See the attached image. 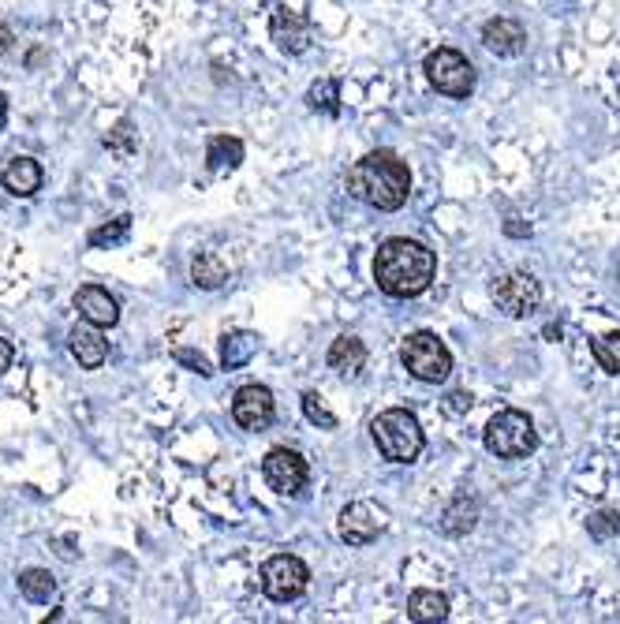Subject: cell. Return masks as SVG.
Here are the masks:
<instances>
[{"instance_id": "obj_1", "label": "cell", "mask_w": 620, "mask_h": 624, "mask_svg": "<svg viewBox=\"0 0 620 624\" xmlns=\"http://www.w3.org/2000/svg\"><path fill=\"white\" fill-rule=\"evenodd\" d=\"M434 251L408 236H389L374 251V284L393 299H415L434 284Z\"/></svg>"}, {"instance_id": "obj_2", "label": "cell", "mask_w": 620, "mask_h": 624, "mask_svg": "<svg viewBox=\"0 0 620 624\" xmlns=\"http://www.w3.org/2000/svg\"><path fill=\"white\" fill-rule=\"evenodd\" d=\"M348 195L370 210L396 213L411 199V172L393 150H374L348 169Z\"/></svg>"}, {"instance_id": "obj_3", "label": "cell", "mask_w": 620, "mask_h": 624, "mask_svg": "<svg viewBox=\"0 0 620 624\" xmlns=\"http://www.w3.org/2000/svg\"><path fill=\"white\" fill-rule=\"evenodd\" d=\"M370 438H374V449L381 453V460H389V464H411V460H419L423 453V426L415 419V412L408 408H389V412L374 415V423H370Z\"/></svg>"}, {"instance_id": "obj_4", "label": "cell", "mask_w": 620, "mask_h": 624, "mask_svg": "<svg viewBox=\"0 0 620 624\" xmlns=\"http://www.w3.org/2000/svg\"><path fill=\"white\" fill-rule=\"evenodd\" d=\"M482 445H486V453L497 456V460H520V456H531L538 449V430L527 412L505 408V412H497L494 419L486 423Z\"/></svg>"}, {"instance_id": "obj_5", "label": "cell", "mask_w": 620, "mask_h": 624, "mask_svg": "<svg viewBox=\"0 0 620 624\" xmlns=\"http://www.w3.org/2000/svg\"><path fill=\"white\" fill-rule=\"evenodd\" d=\"M400 363H404V370L415 382L423 385L445 382L452 374V352L430 329H419V333H411L408 341L400 344Z\"/></svg>"}, {"instance_id": "obj_6", "label": "cell", "mask_w": 620, "mask_h": 624, "mask_svg": "<svg viewBox=\"0 0 620 624\" xmlns=\"http://www.w3.org/2000/svg\"><path fill=\"white\" fill-rule=\"evenodd\" d=\"M423 71H426V83L434 86L437 94H445V98L464 101V98H471V90H475V64H471L460 49L441 45L434 53H426Z\"/></svg>"}, {"instance_id": "obj_7", "label": "cell", "mask_w": 620, "mask_h": 624, "mask_svg": "<svg viewBox=\"0 0 620 624\" xmlns=\"http://www.w3.org/2000/svg\"><path fill=\"white\" fill-rule=\"evenodd\" d=\"M258 583H262L266 598H273V602H296V598L307 595L310 568H307V561H299L296 554H277L262 565Z\"/></svg>"}, {"instance_id": "obj_8", "label": "cell", "mask_w": 620, "mask_h": 624, "mask_svg": "<svg viewBox=\"0 0 620 624\" xmlns=\"http://www.w3.org/2000/svg\"><path fill=\"white\" fill-rule=\"evenodd\" d=\"M490 296H494L497 311L508 314V318H527V314L538 311L542 303V284L531 273H505L490 284Z\"/></svg>"}, {"instance_id": "obj_9", "label": "cell", "mask_w": 620, "mask_h": 624, "mask_svg": "<svg viewBox=\"0 0 620 624\" xmlns=\"http://www.w3.org/2000/svg\"><path fill=\"white\" fill-rule=\"evenodd\" d=\"M269 38L277 42L281 53L299 57V53H307L310 42H314V23H310V15L303 12V8L281 0V4L273 8V15H269Z\"/></svg>"}, {"instance_id": "obj_10", "label": "cell", "mask_w": 620, "mask_h": 624, "mask_svg": "<svg viewBox=\"0 0 620 624\" xmlns=\"http://www.w3.org/2000/svg\"><path fill=\"white\" fill-rule=\"evenodd\" d=\"M262 479H266V486L273 494L296 497V494H303V486H307L310 468H307V460H303V453L281 445V449H269L266 460H262Z\"/></svg>"}, {"instance_id": "obj_11", "label": "cell", "mask_w": 620, "mask_h": 624, "mask_svg": "<svg viewBox=\"0 0 620 624\" xmlns=\"http://www.w3.org/2000/svg\"><path fill=\"white\" fill-rule=\"evenodd\" d=\"M385 531V512L367 505V501H355V505H344L337 516V535L340 542L348 546H370Z\"/></svg>"}, {"instance_id": "obj_12", "label": "cell", "mask_w": 620, "mask_h": 624, "mask_svg": "<svg viewBox=\"0 0 620 624\" xmlns=\"http://www.w3.org/2000/svg\"><path fill=\"white\" fill-rule=\"evenodd\" d=\"M277 415V404H273V393L266 385H243L232 397V419L243 426V430H266Z\"/></svg>"}, {"instance_id": "obj_13", "label": "cell", "mask_w": 620, "mask_h": 624, "mask_svg": "<svg viewBox=\"0 0 620 624\" xmlns=\"http://www.w3.org/2000/svg\"><path fill=\"white\" fill-rule=\"evenodd\" d=\"M68 352L71 359L79 363L83 370H98L105 359H109V341L101 337V326H94V322H79V326H71L68 333Z\"/></svg>"}, {"instance_id": "obj_14", "label": "cell", "mask_w": 620, "mask_h": 624, "mask_svg": "<svg viewBox=\"0 0 620 624\" xmlns=\"http://www.w3.org/2000/svg\"><path fill=\"white\" fill-rule=\"evenodd\" d=\"M482 45H486L494 57L512 60L527 49V30H523V23H516V19L497 15V19H490V23L482 27Z\"/></svg>"}, {"instance_id": "obj_15", "label": "cell", "mask_w": 620, "mask_h": 624, "mask_svg": "<svg viewBox=\"0 0 620 624\" xmlns=\"http://www.w3.org/2000/svg\"><path fill=\"white\" fill-rule=\"evenodd\" d=\"M75 311L79 318L86 322H94V326L109 329L120 322V303L109 296V288H101V284H83L79 292H75Z\"/></svg>"}, {"instance_id": "obj_16", "label": "cell", "mask_w": 620, "mask_h": 624, "mask_svg": "<svg viewBox=\"0 0 620 624\" xmlns=\"http://www.w3.org/2000/svg\"><path fill=\"white\" fill-rule=\"evenodd\" d=\"M42 180H45L42 165L27 154L12 157V161H8V169H4V176H0L4 191L15 195V199H30V195H38V191H42Z\"/></svg>"}, {"instance_id": "obj_17", "label": "cell", "mask_w": 620, "mask_h": 624, "mask_svg": "<svg viewBox=\"0 0 620 624\" xmlns=\"http://www.w3.org/2000/svg\"><path fill=\"white\" fill-rule=\"evenodd\" d=\"M475 524H479V497L467 494V490L452 494V501L441 512V531L452 535V539H460L467 531H475Z\"/></svg>"}, {"instance_id": "obj_18", "label": "cell", "mask_w": 620, "mask_h": 624, "mask_svg": "<svg viewBox=\"0 0 620 624\" xmlns=\"http://www.w3.org/2000/svg\"><path fill=\"white\" fill-rule=\"evenodd\" d=\"M325 363H329V370L344 374V378H355L359 370L367 367V344L359 341V337H352V333H344V337H337V341L329 344Z\"/></svg>"}, {"instance_id": "obj_19", "label": "cell", "mask_w": 620, "mask_h": 624, "mask_svg": "<svg viewBox=\"0 0 620 624\" xmlns=\"http://www.w3.org/2000/svg\"><path fill=\"white\" fill-rule=\"evenodd\" d=\"M254 355H258V333L236 329V333H225V337H221V367L225 370L247 367Z\"/></svg>"}, {"instance_id": "obj_20", "label": "cell", "mask_w": 620, "mask_h": 624, "mask_svg": "<svg viewBox=\"0 0 620 624\" xmlns=\"http://www.w3.org/2000/svg\"><path fill=\"white\" fill-rule=\"evenodd\" d=\"M243 142L236 139V135H213L210 142H206V165H210V172H232L243 165Z\"/></svg>"}, {"instance_id": "obj_21", "label": "cell", "mask_w": 620, "mask_h": 624, "mask_svg": "<svg viewBox=\"0 0 620 624\" xmlns=\"http://www.w3.org/2000/svg\"><path fill=\"white\" fill-rule=\"evenodd\" d=\"M408 617L419 624H437L449 617V598L441 591H411L408 595Z\"/></svg>"}, {"instance_id": "obj_22", "label": "cell", "mask_w": 620, "mask_h": 624, "mask_svg": "<svg viewBox=\"0 0 620 624\" xmlns=\"http://www.w3.org/2000/svg\"><path fill=\"white\" fill-rule=\"evenodd\" d=\"M191 284L202 292H217L221 284H228V266L221 262V255L202 251V255L191 258Z\"/></svg>"}, {"instance_id": "obj_23", "label": "cell", "mask_w": 620, "mask_h": 624, "mask_svg": "<svg viewBox=\"0 0 620 624\" xmlns=\"http://www.w3.org/2000/svg\"><path fill=\"white\" fill-rule=\"evenodd\" d=\"M19 591L27 602H53L57 598V580H53V572L49 568H23L19 572Z\"/></svg>"}, {"instance_id": "obj_24", "label": "cell", "mask_w": 620, "mask_h": 624, "mask_svg": "<svg viewBox=\"0 0 620 624\" xmlns=\"http://www.w3.org/2000/svg\"><path fill=\"white\" fill-rule=\"evenodd\" d=\"M591 355H594V363L606 370V374L620 378V329H613V333H602V337H594V341H591Z\"/></svg>"}, {"instance_id": "obj_25", "label": "cell", "mask_w": 620, "mask_h": 624, "mask_svg": "<svg viewBox=\"0 0 620 624\" xmlns=\"http://www.w3.org/2000/svg\"><path fill=\"white\" fill-rule=\"evenodd\" d=\"M307 101L314 113L340 116V83L337 79H318V83L307 90Z\"/></svg>"}, {"instance_id": "obj_26", "label": "cell", "mask_w": 620, "mask_h": 624, "mask_svg": "<svg viewBox=\"0 0 620 624\" xmlns=\"http://www.w3.org/2000/svg\"><path fill=\"white\" fill-rule=\"evenodd\" d=\"M127 236H131V213H120V217H116V221H109V225H101V228H94V232H90V247H120V243L127 240Z\"/></svg>"}, {"instance_id": "obj_27", "label": "cell", "mask_w": 620, "mask_h": 624, "mask_svg": "<svg viewBox=\"0 0 620 624\" xmlns=\"http://www.w3.org/2000/svg\"><path fill=\"white\" fill-rule=\"evenodd\" d=\"M303 415L314 426H322V430H337V415H333V408L318 393H303Z\"/></svg>"}, {"instance_id": "obj_28", "label": "cell", "mask_w": 620, "mask_h": 624, "mask_svg": "<svg viewBox=\"0 0 620 624\" xmlns=\"http://www.w3.org/2000/svg\"><path fill=\"white\" fill-rule=\"evenodd\" d=\"M587 531H591V539H598V542L613 539V535L620 531V512H613V509L594 512L591 520H587Z\"/></svg>"}, {"instance_id": "obj_29", "label": "cell", "mask_w": 620, "mask_h": 624, "mask_svg": "<svg viewBox=\"0 0 620 624\" xmlns=\"http://www.w3.org/2000/svg\"><path fill=\"white\" fill-rule=\"evenodd\" d=\"M105 146L113 150V154L127 157V154H135V128H131V120H120L109 135H105Z\"/></svg>"}, {"instance_id": "obj_30", "label": "cell", "mask_w": 620, "mask_h": 624, "mask_svg": "<svg viewBox=\"0 0 620 624\" xmlns=\"http://www.w3.org/2000/svg\"><path fill=\"white\" fill-rule=\"evenodd\" d=\"M172 359H176V363H184V367H191L195 374H202V378H210L213 374V363L202 352H195V348H176Z\"/></svg>"}, {"instance_id": "obj_31", "label": "cell", "mask_w": 620, "mask_h": 624, "mask_svg": "<svg viewBox=\"0 0 620 624\" xmlns=\"http://www.w3.org/2000/svg\"><path fill=\"white\" fill-rule=\"evenodd\" d=\"M12 359H15L12 341H4V337H0V374H4V370L12 367Z\"/></svg>"}, {"instance_id": "obj_32", "label": "cell", "mask_w": 620, "mask_h": 624, "mask_svg": "<svg viewBox=\"0 0 620 624\" xmlns=\"http://www.w3.org/2000/svg\"><path fill=\"white\" fill-rule=\"evenodd\" d=\"M520 217H508V225H505V232L508 236H531V225H516Z\"/></svg>"}, {"instance_id": "obj_33", "label": "cell", "mask_w": 620, "mask_h": 624, "mask_svg": "<svg viewBox=\"0 0 620 624\" xmlns=\"http://www.w3.org/2000/svg\"><path fill=\"white\" fill-rule=\"evenodd\" d=\"M12 42H15V34L8 27H4V23H0V57H4L8 49H12Z\"/></svg>"}, {"instance_id": "obj_34", "label": "cell", "mask_w": 620, "mask_h": 624, "mask_svg": "<svg viewBox=\"0 0 620 624\" xmlns=\"http://www.w3.org/2000/svg\"><path fill=\"white\" fill-rule=\"evenodd\" d=\"M452 408H456V412L471 408V397H467V393H452Z\"/></svg>"}, {"instance_id": "obj_35", "label": "cell", "mask_w": 620, "mask_h": 624, "mask_svg": "<svg viewBox=\"0 0 620 624\" xmlns=\"http://www.w3.org/2000/svg\"><path fill=\"white\" fill-rule=\"evenodd\" d=\"M4 124H8V94L0 90V131H4Z\"/></svg>"}]
</instances>
